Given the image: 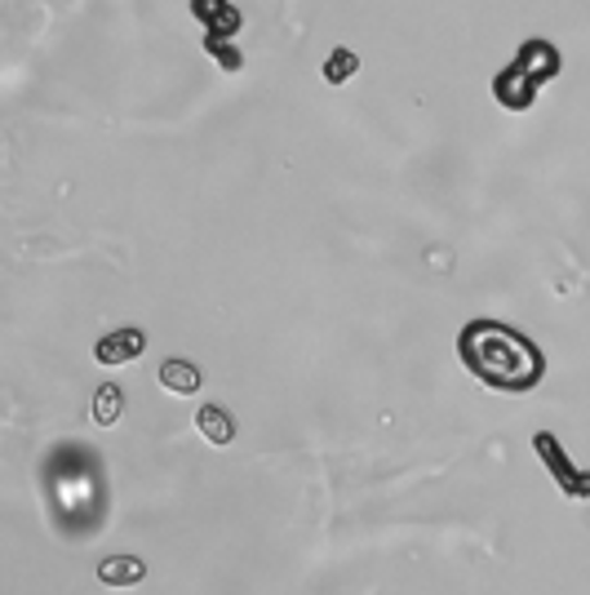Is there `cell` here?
<instances>
[{"label": "cell", "mask_w": 590, "mask_h": 595, "mask_svg": "<svg viewBox=\"0 0 590 595\" xmlns=\"http://www.w3.org/2000/svg\"><path fill=\"white\" fill-rule=\"evenodd\" d=\"M45 515L58 538L85 543L107 524V472L103 457L81 440H58L40 457Z\"/></svg>", "instance_id": "cell-1"}, {"label": "cell", "mask_w": 590, "mask_h": 595, "mask_svg": "<svg viewBox=\"0 0 590 595\" xmlns=\"http://www.w3.org/2000/svg\"><path fill=\"white\" fill-rule=\"evenodd\" d=\"M457 356H462V365L484 386H493L502 395H529L546 378L542 347L529 334H519L515 324H502V320H489V316H475V320L462 324V334H457Z\"/></svg>", "instance_id": "cell-2"}, {"label": "cell", "mask_w": 590, "mask_h": 595, "mask_svg": "<svg viewBox=\"0 0 590 595\" xmlns=\"http://www.w3.org/2000/svg\"><path fill=\"white\" fill-rule=\"evenodd\" d=\"M559 72H564V53L555 49V40L529 36L515 49V58L506 62V68L493 76L489 90H493L497 107H506V111H533L542 85H551Z\"/></svg>", "instance_id": "cell-3"}, {"label": "cell", "mask_w": 590, "mask_h": 595, "mask_svg": "<svg viewBox=\"0 0 590 595\" xmlns=\"http://www.w3.org/2000/svg\"><path fill=\"white\" fill-rule=\"evenodd\" d=\"M533 453L542 457V467H546V476L555 480L559 493H568V498H590V472L577 467V462L568 457V449H564L551 431H538V436H533Z\"/></svg>", "instance_id": "cell-4"}, {"label": "cell", "mask_w": 590, "mask_h": 595, "mask_svg": "<svg viewBox=\"0 0 590 595\" xmlns=\"http://www.w3.org/2000/svg\"><path fill=\"white\" fill-rule=\"evenodd\" d=\"M186 14L205 27V36L236 40L244 32V14H240L236 0H186Z\"/></svg>", "instance_id": "cell-5"}, {"label": "cell", "mask_w": 590, "mask_h": 595, "mask_svg": "<svg viewBox=\"0 0 590 595\" xmlns=\"http://www.w3.org/2000/svg\"><path fill=\"white\" fill-rule=\"evenodd\" d=\"M143 352H147V329H139V324H124V329H116V334L98 338L94 360H98V365H107V369H116V365L139 360Z\"/></svg>", "instance_id": "cell-6"}, {"label": "cell", "mask_w": 590, "mask_h": 595, "mask_svg": "<svg viewBox=\"0 0 590 595\" xmlns=\"http://www.w3.org/2000/svg\"><path fill=\"white\" fill-rule=\"evenodd\" d=\"M195 431H201L209 444L227 449L236 440V418L222 405H201V409H195Z\"/></svg>", "instance_id": "cell-7"}, {"label": "cell", "mask_w": 590, "mask_h": 595, "mask_svg": "<svg viewBox=\"0 0 590 595\" xmlns=\"http://www.w3.org/2000/svg\"><path fill=\"white\" fill-rule=\"evenodd\" d=\"M201 369H195L191 360H182V356H169L165 365H160V386L169 391V395H195L201 391Z\"/></svg>", "instance_id": "cell-8"}, {"label": "cell", "mask_w": 590, "mask_h": 595, "mask_svg": "<svg viewBox=\"0 0 590 595\" xmlns=\"http://www.w3.org/2000/svg\"><path fill=\"white\" fill-rule=\"evenodd\" d=\"M147 578V564L139 556H107L98 564V582L103 586H139Z\"/></svg>", "instance_id": "cell-9"}, {"label": "cell", "mask_w": 590, "mask_h": 595, "mask_svg": "<svg viewBox=\"0 0 590 595\" xmlns=\"http://www.w3.org/2000/svg\"><path fill=\"white\" fill-rule=\"evenodd\" d=\"M356 72H360V53L351 45H334L329 58L320 62L324 85H347V81H356Z\"/></svg>", "instance_id": "cell-10"}, {"label": "cell", "mask_w": 590, "mask_h": 595, "mask_svg": "<svg viewBox=\"0 0 590 595\" xmlns=\"http://www.w3.org/2000/svg\"><path fill=\"white\" fill-rule=\"evenodd\" d=\"M120 414H124V391H120L116 382H103V386L94 391V423H98V427H116Z\"/></svg>", "instance_id": "cell-11"}, {"label": "cell", "mask_w": 590, "mask_h": 595, "mask_svg": "<svg viewBox=\"0 0 590 595\" xmlns=\"http://www.w3.org/2000/svg\"><path fill=\"white\" fill-rule=\"evenodd\" d=\"M205 58H209V62H218V68H222V72H231V76H236V72H244V62H249V58H244V49H240L236 40H222V36H205Z\"/></svg>", "instance_id": "cell-12"}]
</instances>
